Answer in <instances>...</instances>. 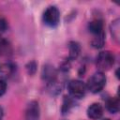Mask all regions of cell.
Instances as JSON below:
<instances>
[{
	"label": "cell",
	"mask_w": 120,
	"mask_h": 120,
	"mask_svg": "<svg viewBox=\"0 0 120 120\" xmlns=\"http://www.w3.org/2000/svg\"><path fill=\"white\" fill-rule=\"evenodd\" d=\"M106 84V76L104 72L97 71L95 72L87 81L86 88L93 94L99 93Z\"/></svg>",
	"instance_id": "cell-1"
},
{
	"label": "cell",
	"mask_w": 120,
	"mask_h": 120,
	"mask_svg": "<svg viewBox=\"0 0 120 120\" xmlns=\"http://www.w3.org/2000/svg\"><path fill=\"white\" fill-rule=\"evenodd\" d=\"M114 64V55L110 51L100 52L96 58V65L98 68V71L104 72L112 68Z\"/></svg>",
	"instance_id": "cell-2"
},
{
	"label": "cell",
	"mask_w": 120,
	"mask_h": 120,
	"mask_svg": "<svg viewBox=\"0 0 120 120\" xmlns=\"http://www.w3.org/2000/svg\"><path fill=\"white\" fill-rule=\"evenodd\" d=\"M43 22L50 27H55L60 22V11L55 6H49L42 14Z\"/></svg>",
	"instance_id": "cell-3"
},
{
	"label": "cell",
	"mask_w": 120,
	"mask_h": 120,
	"mask_svg": "<svg viewBox=\"0 0 120 120\" xmlns=\"http://www.w3.org/2000/svg\"><path fill=\"white\" fill-rule=\"evenodd\" d=\"M68 90L70 97L74 98H82L85 96L87 88L86 84L81 80H71L68 84Z\"/></svg>",
	"instance_id": "cell-4"
},
{
	"label": "cell",
	"mask_w": 120,
	"mask_h": 120,
	"mask_svg": "<svg viewBox=\"0 0 120 120\" xmlns=\"http://www.w3.org/2000/svg\"><path fill=\"white\" fill-rule=\"evenodd\" d=\"M40 117V108L39 104L36 100L30 101L25 109L24 120H39Z\"/></svg>",
	"instance_id": "cell-5"
},
{
	"label": "cell",
	"mask_w": 120,
	"mask_h": 120,
	"mask_svg": "<svg viewBox=\"0 0 120 120\" xmlns=\"http://www.w3.org/2000/svg\"><path fill=\"white\" fill-rule=\"evenodd\" d=\"M103 112H104V109H103L102 105L98 102H94L91 105H89V107L87 108V111H86L88 118H90L92 120L100 119L103 115Z\"/></svg>",
	"instance_id": "cell-6"
},
{
	"label": "cell",
	"mask_w": 120,
	"mask_h": 120,
	"mask_svg": "<svg viewBox=\"0 0 120 120\" xmlns=\"http://www.w3.org/2000/svg\"><path fill=\"white\" fill-rule=\"evenodd\" d=\"M57 78V71L52 65H45L42 69V79L50 83L52 82L56 81Z\"/></svg>",
	"instance_id": "cell-7"
},
{
	"label": "cell",
	"mask_w": 120,
	"mask_h": 120,
	"mask_svg": "<svg viewBox=\"0 0 120 120\" xmlns=\"http://www.w3.org/2000/svg\"><path fill=\"white\" fill-rule=\"evenodd\" d=\"M88 29L90 33L95 36V35H99L104 33V23L103 21L100 19H94L88 23Z\"/></svg>",
	"instance_id": "cell-8"
},
{
	"label": "cell",
	"mask_w": 120,
	"mask_h": 120,
	"mask_svg": "<svg viewBox=\"0 0 120 120\" xmlns=\"http://www.w3.org/2000/svg\"><path fill=\"white\" fill-rule=\"evenodd\" d=\"M15 71V66L12 63H5L2 66H0V79H3L6 81L7 78H9L12 76V74Z\"/></svg>",
	"instance_id": "cell-9"
},
{
	"label": "cell",
	"mask_w": 120,
	"mask_h": 120,
	"mask_svg": "<svg viewBox=\"0 0 120 120\" xmlns=\"http://www.w3.org/2000/svg\"><path fill=\"white\" fill-rule=\"evenodd\" d=\"M81 53V45L77 41H70L68 43V58L75 60Z\"/></svg>",
	"instance_id": "cell-10"
},
{
	"label": "cell",
	"mask_w": 120,
	"mask_h": 120,
	"mask_svg": "<svg viewBox=\"0 0 120 120\" xmlns=\"http://www.w3.org/2000/svg\"><path fill=\"white\" fill-rule=\"evenodd\" d=\"M106 109L108 112H110L111 113H116L119 111V99L116 97H112L109 98L106 100Z\"/></svg>",
	"instance_id": "cell-11"
},
{
	"label": "cell",
	"mask_w": 120,
	"mask_h": 120,
	"mask_svg": "<svg viewBox=\"0 0 120 120\" xmlns=\"http://www.w3.org/2000/svg\"><path fill=\"white\" fill-rule=\"evenodd\" d=\"M120 20L119 19H115L112 22L111 25H110V31H111V35L112 38L115 40V42H119V36H120Z\"/></svg>",
	"instance_id": "cell-12"
},
{
	"label": "cell",
	"mask_w": 120,
	"mask_h": 120,
	"mask_svg": "<svg viewBox=\"0 0 120 120\" xmlns=\"http://www.w3.org/2000/svg\"><path fill=\"white\" fill-rule=\"evenodd\" d=\"M104 42H105V33H102L99 35L93 36L91 40V45L96 49H100L103 47Z\"/></svg>",
	"instance_id": "cell-13"
},
{
	"label": "cell",
	"mask_w": 120,
	"mask_h": 120,
	"mask_svg": "<svg viewBox=\"0 0 120 120\" xmlns=\"http://www.w3.org/2000/svg\"><path fill=\"white\" fill-rule=\"evenodd\" d=\"M71 105H72V100L68 97H65L64 102H63V106H62V112H63V113L68 112L69 111Z\"/></svg>",
	"instance_id": "cell-14"
},
{
	"label": "cell",
	"mask_w": 120,
	"mask_h": 120,
	"mask_svg": "<svg viewBox=\"0 0 120 120\" xmlns=\"http://www.w3.org/2000/svg\"><path fill=\"white\" fill-rule=\"evenodd\" d=\"M37 67H38V66H37V63H36L35 61L29 62V63L26 65V70H27L28 74H29V75L35 74L36 71H37Z\"/></svg>",
	"instance_id": "cell-15"
},
{
	"label": "cell",
	"mask_w": 120,
	"mask_h": 120,
	"mask_svg": "<svg viewBox=\"0 0 120 120\" xmlns=\"http://www.w3.org/2000/svg\"><path fill=\"white\" fill-rule=\"evenodd\" d=\"M7 91V82L3 79H0V98Z\"/></svg>",
	"instance_id": "cell-16"
},
{
	"label": "cell",
	"mask_w": 120,
	"mask_h": 120,
	"mask_svg": "<svg viewBox=\"0 0 120 120\" xmlns=\"http://www.w3.org/2000/svg\"><path fill=\"white\" fill-rule=\"evenodd\" d=\"M8 28V22L4 18H0V31H6Z\"/></svg>",
	"instance_id": "cell-17"
},
{
	"label": "cell",
	"mask_w": 120,
	"mask_h": 120,
	"mask_svg": "<svg viewBox=\"0 0 120 120\" xmlns=\"http://www.w3.org/2000/svg\"><path fill=\"white\" fill-rule=\"evenodd\" d=\"M3 116H4V110H3V108L0 106V120L3 119Z\"/></svg>",
	"instance_id": "cell-18"
},
{
	"label": "cell",
	"mask_w": 120,
	"mask_h": 120,
	"mask_svg": "<svg viewBox=\"0 0 120 120\" xmlns=\"http://www.w3.org/2000/svg\"><path fill=\"white\" fill-rule=\"evenodd\" d=\"M101 120H110L109 118H104V119H101Z\"/></svg>",
	"instance_id": "cell-19"
}]
</instances>
